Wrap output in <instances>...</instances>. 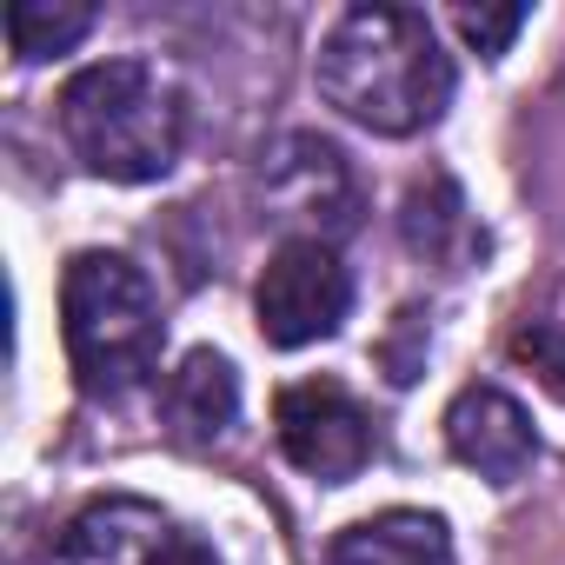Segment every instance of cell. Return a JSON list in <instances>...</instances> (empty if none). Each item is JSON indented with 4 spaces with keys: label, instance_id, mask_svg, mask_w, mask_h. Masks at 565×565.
<instances>
[{
    "label": "cell",
    "instance_id": "cell-2",
    "mask_svg": "<svg viewBox=\"0 0 565 565\" xmlns=\"http://www.w3.org/2000/svg\"><path fill=\"white\" fill-rule=\"evenodd\" d=\"M61 140L114 186L167 180L186 147V100L153 61H94L61 87Z\"/></svg>",
    "mask_w": 565,
    "mask_h": 565
},
{
    "label": "cell",
    "instance_id": "cell-8",
    "mask_svg": "<svg viewBox=\"0 0 565 565\" xmlns=\"http://www.w3.org/2000/svg\"><path fill=\"white\" fill-rule=\"evenodd\" d=\"M446 446L466 472H479L492 486H519L539 459V433H532L525 406L499 386H466L446 406Z\"/></svg>",
    "mask_w": 565,
    "mask_h": 565
},
{
    "label": "cell",
    "instance_id": "cell-11",
    "mask_svg": "<svg viewBox=\"0 0 565 565\" xmlns=\"http://www.w3.org/2000/svg\"><path fill=\"white\" fill-rule=\"evenodd\" d=\"M327 565H452V532L439 512H373L360 525H347L327 552Z\"/></svg>",
    "mask_w": 565,
    "mask_h": 565
},
{
    "label": "cell",
    "instance_id": "cell-9",
    "mask_svg": "<svg viewBox=\"0 0 565 565\" xmlns=\"http://www.w3.org/2000/svg\"><path fill=\"white\" fill-rule=\"evenodd\" d=\"M399 239L413 259H426L433 273H466L486 259V226L472 213V200L459 193L452 173H426L406 186V206H399Z\"/></svg>",
    "mask_w": 565,
    "mask_h": 565
},
{
    "label": "cell",
    "instance_id": "cell-5",
    "mask_svg": "<svg viewBox=\"0 0 565 565\" xmlns=\"http://www.w3.org/2000/svg\"><path fill=\"white\" fill-rule=\"evenodd\" d=\"M259 206H266L273 226H287V239L340 246L360 226V180H353V167L333 140L287 134L259 167Z\"/></svg>",
    "mask_w": 565,
    "mask_h": 565
},
{
    "label": "cell",
    "instance_id": "cell-1",
    "mask_svg": "<svg viewBox=\"0 0 565 565\" xmlns=\"http://www.w3.org/2000/svg\"><path fill=\"white\" fill-rule=\"evenodd\" d=\"M313 74L320 100L380 140H413L452 107V61L413 8H347L320 41Z\"/></svg>",
    "mask_w": 565,
    "mask_h": 565
},
{
    "label": "cell",
    "instance_id": "cell-13",
    "mask_svg": "<svg viewBox=\"0 0 565 565\" xmlns=\"http://www.w3.org/2000/svg\"><path fill=\"white\" fill-rule=\"evenodd\" d=\"M512 360L532 366V380H539L552 399H565V313H532V320H519Z\"/></svg>",
    "mask_w": 565,
    "mask_h": 565
},
{
    "label": "cell",
    "instance_id": "cell-4",
    "mask_svg": "<svg viewBox=\"0 0 565 565\" xmlns=\"http://www.w3.org/2000/svg\"><path fill=\"white\" fill-rule=\"evenodd\" d=\"M253 313H259L266 347H279V353L320 347L353 313V273L340 266V253L327 239H279L253 287Z\"/></svg>",
    "mask_w": 565,
    "mask_h": 565
},
{
    "label": "cell",
    "instance_id": "cell-6",
    "mask_svg": "<svg viewBox=\"0 0 565 565\" xmlns=\"http://www.w3.org/2000/svg\"><path fill=\"white\" fill-rule=\"evenodd\" d=\"M41 565H220V558L200 532H186L153 499L114 492V499L81 505L61 525V539L47 545Z\"/></svg>",
    "mask_w": 565,
    "mask_h": 565
},
{
    "label": "cell",
    "instance_id": "cell-7",
    "mask_svg": "<svg viewBox=\"0 0 565 565\" xmlns=\"http://www.w3.org/2000/svg\"><path fill=\"white\" fill-rule=\"evenodd\" d=\"M273 426H279V452L320 486H347L373 466V419L340 380L287 386L273 406Z\"/></svg>",
    "mask_w": 565,
    "mask_h": 565
},
{
    "label": "cell",
    "instance_id": "cell-14",
    "mask_svg": "<svg viewBox=\"0 0 565 565\" xmlns=\"http://www.w3.org/2000/svg\"><path fill=\"white\" fill-rule=\"evenodd\" d=\"M525 21H532L525 8H459V14H452L459 41H466L472 54H486V61H499V54L519 41V28H525Z\"/></svg>",
    "mask_w": 565,
    "mask_h": 565
},
{
    "label": "cell",
    "instance_id": "cell-12",
    "mask_svg": "<svg viewBox=\"0 0 565 565\" xmlns=\"http://www.w3.org/2000/svg\"><path fill=\"white\" fill-rule=\"evenodd\" d=\"M94 28V8H47V0H14L8 8V41L21 61H47V54H74Z\"/></svg>",
    "mask_w": 565,
    "mask_h": 565
},
{
    "label": "cell",
    "instance_id": "cell-10",
    "mask_svg": "<svg viewBox=\"0 0 565 565\" xmlns=\"http://www.w3.org/2000/svg\"><path fill=\"white\" fill-rule=\"evenodd\" d=\"M233 419H239V373L226 366V353L193 347L167 373V386H160V426H167V439L186 446V452H206V446H220L233 433Z\"/></svg>",
    "mask_w": 565,
    "mask_h": 565
},
{
    "label": "cell",
    "instance_id": "cell-3",
    "mask_svg": "<svg viewBox=\"0 0 565 565\" xmlns=\"http://www.w3.org/2000/svg\"><path fill=\"white\" fill-rule=\"evenodd\" d=\"M61 340L87 399H127L160 366V294L127 253H74L61 273Z\"/></svg>",
    "mask_w": 565,
    "mask_h": 565
}]
</instances>
